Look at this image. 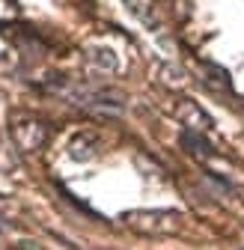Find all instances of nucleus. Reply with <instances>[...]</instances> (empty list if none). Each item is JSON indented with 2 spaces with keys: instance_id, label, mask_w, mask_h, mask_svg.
Masks as SVG:
<instances>
[{
  "instance_id": "obj_1",
  "label": "nucleus",
  "mask_w": 244,
  "mask_h": 250,
  "mask_svg": "<svg viewBox=\"0 0 244 250\" xmlns=\"http://www.w3.org/2000/svg\"><path fill=\"white\" fill-rule=\"evenodd\" d=\"M131 229L143 235H173L182 229V214L170 208H140V211H125L122 217Z\"/></svg>"
},
{
  "instance_id": "obj_2",
  "label": "nucleus",
  "mask_w": 244,
  "mask_h": 250,
  "mask_svg": "<svg viewBox=\"0 0 244 250\" xmlns=\"http://www.w3.org/2000/svg\"><path fill=\"white\" fill-rule=\"evenodd\" d=\"M12 140L21 152H36L48 140V125L33 116H15L12 119Z\"/></svg>"
},
{
  "instance_id": "obj_3",
  "label": "nucleus",
  "mask_w": 244,
  "mask_h": 250,
  "mask_svg": "<svg viewBox=\"0 0 244 250\" xmlns=\"http://www.w3.org/2000/svg\"><path fill=\"white\" fill-rule=\"evenodd\" d=\"M176 116L182 119V125H188L191 131H205V128H211L208 113H205V110H200V104H197V102H191V99H182V102H179Z\"/></svg>"
},
{
  "instance_id": "obj_4",
  "label": "nucleus",
  "mask_w": 244,
  "mask_h": 250,
  "mask_svg": "<svg viewBox=\"0 0 244 250\" xmlns=\"http://www.w3.org/2000/svg\"><path fill=\"white\" fill-rule=\"evenodd\" d=\"M182 146H185L191 155H194V158H200V161H205V158H215V149H211V143L200 134V131H185V134H182Z\"/></svg>"
},
{
  "instance_id": "obj_5",
  "label": "nucleus",
  "mask_w": 244,
  "mask_h": 250,
  "mask_svg": "<svg viewBox=\"0 0 244 250\" xmlns=\"http://www.w3.org/2000/svg\"><path fill=\"white\" fill-rule=\"evenodd\" d=\"M93 60L99 62L102 69H116V57H113V51H107V48H104V51H102V48L93 51Z\"/></svg>"
},
{
  "instance_id": "obj_6",
  "label": "nucleus",
  "mask_w": 244,
  "mask_h": 250,
  "mask_svg": "<svg viewBox=\"0 0 244 250\" xmlns=\"http://www.w3.org/2000/svg\"><path fill=\"white\" fill-rule=\"evenodd\" d=\"M125 3H128V6H131V9H134V6H137V0H125Z\"/></svg>"
}]
</instances>
